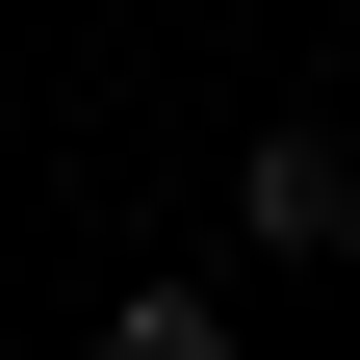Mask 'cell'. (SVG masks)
<instances>
[{"mask_svg":"<svg viewBox=\"0 0 360 360\" xmlns=\"http://www.w3.org/2000/svg\"><path fill=\"white\" fill-rule=\"evenodd\" d=\"M232 232H257V257H360V155H335L309 103H283V129L232 155Z\"/></svg>","mask_w":360,"mask_h":360,"instance_id":"cell-1","label":"cell"},{"mask_svg":"<svg viewBox=\"0 0 360 360\" xmlns=\"http://www.w3.org/2000/svg\"><path fill=\"white\" fill-rule=\"evenodd\" d=\"M77 360H232V309H206V283H129V309H103Z\"/></svg>","mask_w":360,"mask_h":360,"instance_id":"cell-2","label":"cell"}]
</instances>
